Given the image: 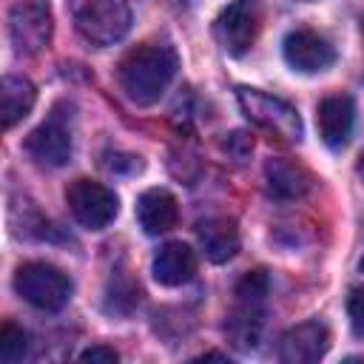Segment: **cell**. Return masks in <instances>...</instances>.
I'll use <instances>...</instances> for the list:
<instances>
[{
    "label": "cell",
    "mask_w": 364,
    "mask_h": 364,
    "mask_svg": "<svg viewBox=\"0 0 364 364\" xmlns=\"http://www.w3.org/2000/svg\"><path fill=\"white\" fill-rule=\"evenodd\" d=\"M65 202H68L71 216L88 230L108 228L119 210L117 193L94 179H74L65 191Z\"/></svg>",
    "instance_id": "cell-6"
},
{
    "label": "cell",
    "mask_w": 364,
    "mask_h": 364,
    "mask_svg": "<svg viewBox=\"0 0 364 364\" xmlns=\"http://www.w3.org/2000/svg\"><path fill=\"white\" fill-rule=\"evenodd\" d=\"M176 74V51L171 46H136L131 48L117 68L119 85L136 105H154L171 85Z\"/></svg>",
    "instance_id": "cell-1"
},
{
    "label": "cell",
    "mask_w": 364,
    "mask_h": 364,
    "mask_svg": "<svg viewBox=\"0 0 364 364\" xmlns=\"http://www.w3.org/2000/svg\"><path fill=\"white\" fill-rule=\"evenodd\" d=\"M74 28L94 46H111L131 28L125 0H68Z\"/></svg>",
    "instance_id": "cell-2"
},
{
    "label": "cell",
    "mask_w": 364,
    "mask_h": 364,
    "mask_svg": "<svg viewBox=\"0 0 364 364\" xmlns=\"http://www.w3.org/2000/svg\"><path fill=\"white\" fill-rule=\"evenodd\" d=\"M37 91L26 77L9 74L3 77L0 85V114H3V128H14L31 108H34Z\"/></svg>",
    "instance_id": "cell-16"
},
{
    "label": "cell",
    "mask_w": 364,
    "mask_h": 364,
    "mask_svg": "<svg viewBox=\"0 0 364 364\" xmlns=\"http://www.w3.org/2000/svg\"><path fill=\"white\" fill-rule=\"evenodd\" d=\"M330 347V333L321 321H304L290 327L279 341V358L287 364H313Z\"/></svg>",
    "instance_id": "cell-10"
},
{
    "label": "cell",
    "mask_w": 364,
    "mask_h": 364,
    "mask_svg": "<svg viewBox=\"0 0 364 364\" xmlns=\"http://www.w3.org/2000/svg\"><path fill=\"white\" fill-rule=\"evenodd\" d=\"M196 239H199V247L202 253L210 259V262H228L236 256L239 250V230H236V222L233 219H225V216H208L196 225Z\"/></svg>",
    "instance_id": "cell-14"
},
{
    "label": "cell",
    "mask_w": 364,
    "mask_h": 364,
    "mask_svg": "<svg viewBox=\"0 0 364 364\" xmlns=\"http://www.w3.org/2000/svg\"><path fill=\"white\" fill-rule=\"evenodd\" d=\"M136 219H139V225H142V230L148 236L168 233L179 219V208H176L173 193L165 191V188L145 191L139 196V202H136Z\"/></svg>",
    "instance_id": "cell-13"
},
{
    "label": "cell",
    "mask_w": 364,
    "mask_h": 364,
    "mask_svg": "<svg viewBox=\"0 0 364 364\" xmlns=\"http://www.w3.org/2000/svg\"><path fill=\"white\" fill-rule=\"evenodd\" d=\"M82 361H102V364H114L119 358V353L114 347H105V344H97V347H88L80 353Z\"/></svg>",
    "instance_id": "cell-22"
},
{
    "label": "cell",
    "mask_w": 364,
    "mask_h": 364,
    "mask_svg": "<svg viewBox=\"0 0 364 364\" xmlns=\"http://www.w3.org/2000/svg\"><path fill=\"white\" fill-rule=\"evenodd\" d=\"M28 338L23 333V327H17L14 321H3L0 327V361L3 364H17L26 355Z\"/></svg>",
    "instance_id": "cell-20"
},
{
    "label": "cell",
    "mask_w": 364,
    "mask_h": 364,
    "mask_svg": "<svg viewBox=\"0 0 364 364\" xmlns=\"http://www.w3.org/2000/svg\"><path fill=\"white\" fill-rule=\"evenodd\" d=\"M267 191L276 199H301L310 191V173L290 159H270L264 165Z\"/></svg>",
    "instance_id": "cell-15"
},
{
    "label": "cell",
    "mask_w": 364,
    "mask_h": 364,
    "mask_svg": "<svg viewBox=\"0 0 364 364\" xmlns=\"http://www.w3.org/2000/svg\"><path fill=\"white\" fill-rule=\"evenodd\" d=\"M139 304V284L128 276V270H114L105 290V310L108 313H131Z\"/></svg>",
    "instance_id": "cell-18"
},
{
    "label": "cell",
    "mask_w": 364,
    "mask_h": 364,
    "mask_svg": "<svg viewBox=\"0 0 364 364\" xmlns=\"http://www.w3.org/2000/svg\"><path fill=\"white\" fill-rule=\"evenodd\" d=\"M355 173H358V179L364 182V151H361V156H358V162H355Z\"/></svg>",
    "instance_id": "cell-23"
},
{
    "label": "cell",
    "mask_w": 364,
    "mask_h": 364,
    "mask_svg": "<svg viewBox=\"0 0 364 364\" xmlns=\"http://www.w3.org/2000/svg\"><path fill=\"white\" fill-rule=\"evenodd\" d=\"M347 316L358 336H364V287H353L347 299Z\"/></svg>",
    "instance_id": "cell-21"
},
{
    "label": "cell",
    "mask_w": 364,
    "mask_h": 364,
    "mask_svg": "<svg viewBox=\"0 0 364 364\" xmlns=\"http://www.w3.org/2000/svg\"><path fill=\"white\" fill-rule=\"evenodd\" d=\"M282 51H284V60L296 71H304V74L324 71V68H330L336 63V48L330 46L327 37H321L313 28H293L284 37Z\"/></svg>",
    "instance_id": "cell-8"
},
{
    "label": "cell",
    "mask_w": 364,
    "mask_h": 364,
    "mask_svg": "<svg viewBox=\"0 0 364 364\" xmlns=\"http://www.w3.org/2000/svg\"><path fill=\"white\" fill-rule=\"evenodd\" d=\"M236 100L245 111V117L250 122H256L259 128L276 134L279 139L284 142H299L301 139V119H299V111L282 100V97H273V94H264L259 88H236Z\"/></svg>",
    "instance_id": "cell-3"
},
{
    "label": "cell",
    "mask_w": 364,
    "mask_h": 364,
    "mask_svg": "<svg viewBox=\"0 0 364 364\" xmlns=\"http://www.w3.org/2000/svg\"><path fill=\"white\" fill-rule=\"evenodd\" d=\"M259 26H262V14H259L256 0H233L230 6L219 11L213 23V34L228 54L242 57L256 43Z\"/></svg>",
    "instance_id": "cell-7"
},
{
    "label": "cell",
    "mask_w": 364,
    "mask_h": 364,
    "mask_svg": "<svg viewBox=\"0 0 364 364\" xmlns=\"http://www.w3.org/2000/svg\"><path fill=\"white\" fill-rule=\"evenodd\" d=\"M14 290L37 310H60L71 296V282L48 262H26L14 273Z\"/></svg>",
    "instance_id": "cell-4"
},
{
    "label": "cell",
    "mask_w": 364,
    "mask_h": 364,
    "mask_svg": "<svg viewBox=\"0 0 364 364\" xmlns=\"http://www.w3.org/2000/svg\"><path fill=\"white\" fill-rule=\"evenodd\" d=\"M361 273H364V259H361Z\"/></svg>",
    "instance_id": "cell-24"
},
{
    "label": "cell",
    "mask_w": 364,
    "mask_h": 364,
    "mask_svg": "<svg viewBox=\"0 0 364 364\" xmlns=\"http://www.w3.org/2000/svg\"><path fill=\"white\" fill-rule=\"evenodd\" d=\"M151 270H154V279L165 287L188 284L196 273V253L185 242H168L156 250Z\"/></svg>",
    "instance_id": "cell-12"
},
{
    "label": "cell",
    "mask_w": 364,
    "mask_h": 364,
    "mask_svg": "<svg viewBox=\"0 0 364 364\" xmlns=\"http://www.w3.org/2000/svg\"><path fill=\"white\" fill-rule=\"evenodd\" d=\"M51 6L48 0H17L9 11V34L17 51L40 54L51 43Z\"/></svg>",
    "instance_id": "cell-5"
},
{
    "label": "cell",
    "mask_w": 364,
    "mask_h": 364,
    "mask_svg": "<svg viewBox=\"0 0 364 364\" xmlns=\"http://www.w3.org/2000/svg\"><path fill=\"white\" fill-rule=\"evenodd\" d=\"M225 330L239 350H253L262 336V304H239Z\"/></svg>",
    "instance_id": "cell-17"
},
{
    "label": "cell",
    "mask_w": 364,
    "mask_h": 364,
    "mask_svg": "<svg viewBox=\"0 0 364 364\" xmlns=\"http://www.w3.org/2000/svg\"><path fill=\"white\" fill-rule=\"evenodd\" d=\"M318 134L330 148H344L353 134L355 122V105L347 94H333L318 102Z\"/></svg>",
    "instance_id": "cell-11"
},
{
    "label": "cell",
    "mask_w": 364,
    "mask_h": 364,
    "mask_svg": "<svg viewBox=\"0 0 364 364\" xmlns=\"http://www.w3.org/2000/svg\"><path fill=\"white\" fill-rule=\"evenodd\" d=\"M26 151L40 165H48V168L65 165L71 159V131H68V125L60 117L46 119L43 125H37L26 136Z\"/></svg>",
    "instance_id": "cell-9"
},
{
    "label": "cell",
    "mask_w": 364,
    "mask_h": 364,
    "mask_svg": "<svg viewBox=\"0 0 364 364\" xmlns=\"http://www.w3.org/2000/svg\"><path fill=\"white\" fill-rule=\"evenodd\" d=\"M267 293H270V279H267L264 270H250V273H245V276L239 279V284H236V299H239V304H264Z\"/></svg>",
    "instance_id": "cell-19"
}]
</instances>
